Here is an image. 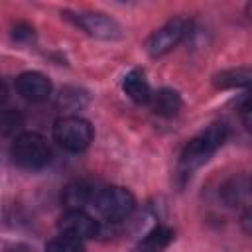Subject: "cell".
<instances>
[{
    "instance_id": "obj_13",
    "label": "cell",
    "mask_w": 252,
    "mask_h": 252,
    "mask_svg": "<svg viewBox=\"0 0 252 252\" xmlns=\"http://www.w3.org/2000/svg\"><path fill=\"white\" fill-rule=\"evenodd\" d=\"M61 199H63V203L67 205V209H81V211H83L85 205L93 203L94 191H93L87 183L77 181V183H71V185H67V187L63 189Z\"/></svg>"
},
{
    "instance_id": "obj_3",
    "label": "cell",
    "mask_w": 252,
    "mask_h": 252,
    "mask_svg": "<svg viewBox=\"0 0 252 252\" xmlns=\"http://www.w3.org/2000/svg\"><path fill=\"white\" fill-rule=\"evenodd\" d=\"M53 138L67 152H83L93 140V128L79 116H63L53 124Z\"/></svg>"
},
{
    "instance_id": "obj_17",
    "label": "cell",
    "mask_w": 252,
    "mask_h": 252,
    "mask_svg": "<svg viewBox=\"0 0 252 252\" xmlns=\"http://www.w3.org/2000/svg\"><path fill=\"white\" fill-rule=\"evenodd\" d=\"M0 124H2V132L8 136V134H14L16 130H20L22 118H20V114L14 112V110H4V112H2V118H0Z\"/></svg>"
},
{
    "instance_id": "obj_11",
    "label": "cell",
    "mask_w": 252,
    "mask_h": 252,
    "mask_svg": "<svg viewBox=\"0 0 252 252\" xmlns=\"http://www.w3.org/2000/svg\"><path fill=\"white\" fill-rule=\"evenodd\" d=\"M152 106L154 112L159 116H173L181 108V96L173 89H159L158 93L152 94Z\"/></svg>"
},
{
    "instance_id": "obj_1",
    "label": "cell",
    "mask_w": 252,
    "mask_h": 252,
    "mask_svg": "<svg viewBox=\"0 0 252 252\" xmlns=\"http://www.w3.org/2000/svg\"><path fill=\"white\" fill-rule=\"evenodd\" d=\"M224 138H226V126L222 122H215L207 126L203 132H199L193 140H189V144L181 152V158H179L181 171L191 173L193 169L209 161V158L222 146Z\"/></svg>"
},
{
    "instance_id": "obj_22",
    "label": "cell",
    "mask_w": 252,
    "mask_h": 252,
    "mask_svg": "<svg viewBox=\"0 0 252 252\" xmlns=\"http://www.w3.org/2000/svg\"><path fill=\"white\" fill-rule=\"evenodd\" d=\"M246 12H248V18L252 20V4H248V8H246Z\"/></svg>"
},
{
    "instance_id": "obj_15",
    "label": "cell",
    "mask_w": 252,
    "mask_h": 252,
    "mask_svg": "<svg viewBox=\"0 0 252 252\" xmlns=\"http://www.w3.org/2000/svg\"><path fill=\"white\" fill-rule=\"evenodd\" d=\"M57 102H59V106H63L67 110H77L87 102V94L79 89H65V91H61Z\"/></svg>"
},
{
    "instance_id": "obj_14",
    "label": "cell",
    "mask_w": 252,
    "mask_h": 252,
    "mask_svg": "<svg viewBox=\"0 0 252 252\" xmlns=\"http://www.w3.org/2000/svg\"><path fill=\"white\" fill-rule=\"evenodd\" d=\"M45 252H85V246H83L81 238H75L69 234H59L47 242Z\"/></svg>"
},
{
    "instance_id": "obj_18",
    "label": "cell",
    "mask_w": 252,
    "mask_h": 252,
    "mask_svg": "<svg viewBox=\"0 0 252 252\" xmlns=\"http://www.w3.org/2000/svg\"><path fill=\"white\" fill-rule=\"evenodd\" d=\"M14 37L18 41H30L33 37V28L28 26V24H16L14 28Z\"/></svg>"
},
{
    "instance_id": "obj_21",
    "label": "cell",
    "mask_w": 252,
    "mask_h": 252,
    "mask_svg": "<svg viewBox=\"0 0 252 252\" xmlns=\"http://www.w3.org/2000/svg\"><path fill=\"white\" fill-rule=\"evenodd\" d=\"M242 122L246 126V130L252 134V110H244L242 112Z\"/></svg>"
},
{
    "instance_id": "obj_6",
    "label": "cell",
    "mask_w": 252,
    "mask_h": 252,
    "mask_svg": "<svg viewBox=\"0 0 252 252\" xmlns=\"http://www.w3.org/2000/svg\"><path fill=\"white\" fill-rule=\"evenodd\" d=\"M61 234H69L75 238H93L98 232V224L93 217H89L81 209H67L57 222Z\"/></svg>"
},
{
    "instance_id": "obj_7",
    "label": "cell",
    "mask_w": 252,
    "mask_h": 252,
    "mask_svg": "<svg viewBox=\"0 0 252 252\" xmlns=\"http://www.w3.org/2000/svg\"><path fill=\"white\" fill-rule=\"evenodd\" d=\"M77 26L83 28L89 35L98 37V39H118L122 35L120 26L108 18L106 14L100 12H85V14H77L75 18Z\"/></svg>"
},
{
    "instance_id": "obj_23",
    "label": "cell",
    "mask_w": 252,
    "mask_h": 252,
    "mask_svg": "<svg viewBox=\"0 0 252 252\" xmlns=\"http://www.w3.org/2000/svg\"><path fill=\"white\" fill-rule=\"evenodd\" d=\"M250 193H252V179H250Z\"/></svg>"
},
{
    "instance_id": "obj_9",
    "label": "cell",
    "mask_w": 252,
    "mask_h": 252,
    "mask_svg": "<svg viewBox=\"0 0 252 252\" xmlns=\"http://www.w3.org/2000/svg\"><path fill=\"white\" fill-rule=\"evenodd\" d=\"M122 91L136 104H148L152 100V89L146 81L144 71H140V69H132L130 73H126V77L122 81Z\"/></svg>"
},
{
    "instance_id": "obj_16",
    "label": "cell",
    "mask_w": 252,
    "mask_h": 252,
    "mask_svg": "<svg viewBox=\"0 0 252 252\" xmlns=\"http://www.w3.org/2000/svg\"><path fill=\"white\" fill-rule=\"evenodd\" d=\"M246 189L250 191V185H244L242 179H232V181H228V183L224 185L222 195H224L226 203L234 205V203H240V201H242V197L246 195Z\"/></svg>"
},
{
    "instance_id": "obj_12",
    "label": "cell",
    "mask_w": 252,
    "mask_h": 252,
    "mask_svg": "<svg viewBox=\"0 0 252 252\" xmlns=\"http://www.w3.org/2000/svg\"><path fill=\"white\" fill-rule=\"evenodd\" d=\"M215 85L219 89H252V69H228L215 75Z\"/></svg>"
},
{
    "instance_id": "obj_10",
    "label": "cell",
    "mask_w": 252,
    "mask_h": 252,
    "mask_svg": "<svg viewBox=\"0 0 252 252\" xmlns=\"http://www.w3.org/2000/svg\"><path fill=\"white\" fill-rule=\"evenodd\" d=\"M171 240H173V230L171 228L156 226L134 246L132 252H163L169 246Z\"/></svg>"
},
{
    "instance_id": "obj_20",
    "label": "cell",
    "mask_w": 252,
    "mask_h": 252,
    "mask_svg": "<svg viewBox=\"0 0 252 252\" xmlns=\"http://www.w3.org/2000/svg\"><path fill=\"white\" fill-rule=\"evenodd\" d=\"M6 252H35V250L26 246V244H12V246L6 248Z\"/></svg>"
},
{
    "instance_id": "obj_4",
    "label": "cell",
    "mask_w": 252,
    "mask_h": 252,
    "mask_svg": "<svg viewBox=\"0 0 252 252\" xmlns=\"http://www.w3.org/2000/svg\"><path fill=\"white\" fill-rule=\"evenodd\" d=\"M93 205L106 220H122L134 211L136 201L134 195L124 187H106L94 193Z\"/></svg>"
},
{
    "instance_id": "obj_5",
    "label": "cell",
    "mask_w": 252,
    "mask_h": 252,
    "mask_svg": "<svg viewBox=\"0 0 252 252\" xmlns=\"http://www.w3.org/2000/svg\"><path fill=\"white\" fill-rule=\"evenodd\" d=\"M187 28H189V24H187V20H183V18H173V20L165 22L159 30H156V32L150 35V39H148V43H146L148 53H150L152 57L165 55L167 51H171V49L183 39V35L187 33Z\"/></svg>"
},
{
    "instance_id": "obj_2",
    "label": "cell",
    "mask_w": 252,
    "mask_h": 252,
    "mask_svg": "<svg viewBox=\"0 0 252 252\" xmlns=\"http://www.w3.org/2000/svg\"><path fill=\"white\" fill-rule=\"evenodd\" d=\"M12 159L22 169H41L51 159V150L43 136L35 132H24L14 140L12 146Z\"/></svg>"
},
{
    "instance_id": "obj_8",
    "label": "cell",
    "mask_w": 252,
    "mask_h": 252,
    "mask_svg": "<svg viewBox=\"0 0 252 252\" xmlns=\"http://www.w3.org/2000/svg\"><path fill=\"white\" fill-rule=\"evenodd\" d=\"M16 91L32 102L45 100L51 94V81L37 71H26L16 79Z\"/></svg>"
},
{
    "instance_id": "obj_19",
    "label": "cell",
    "mask_w": 252,
    "mask_h": 252,
    "mask_svg": "<svg viewBox=\"0 0 252 252\" xmlns=\"http://www.w3.org/2000/svg\"><path fill=\"white\" fill-rule=\"evenodd\" d=\"M242 226H244V230H246V232H250V234H252V207L242 215Z\"/></svg>"
}]
</instances>
